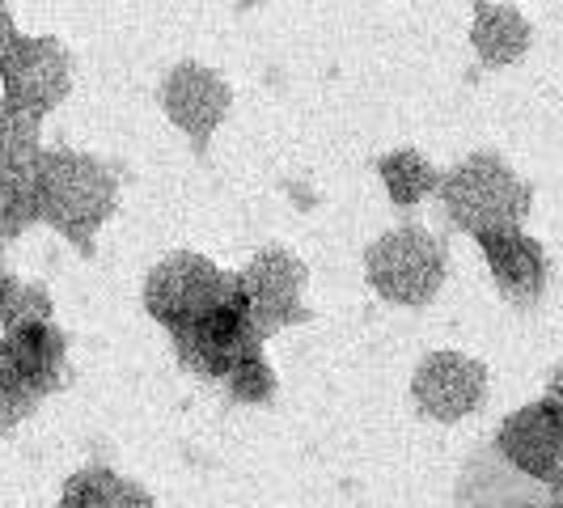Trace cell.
<instances>
[{"instance_id":"obj_2","label":"cell","mask_w":563,"mask_h":508,"mask_svg":"<svg viewBox=\"0 0 563 508\" xmlns=\"http://www.w3.org/2000/svg\"><path fill=\"white\" fill-rule=\"evenodd\" d=\"M437 199L445 221L471 238L521 229L534 208V187L508 166L500 153H471L441 174Z\"/></svg>"},{"instance_id":"obj_10","label":"cell","mask_w":563,"mask_h":508,"mask_svg":"<svg viewBox=\"0 0 563 508\" xmlns=\"http://www.w3.org/2000/svg\"><path fill=\"white\" fill-rule=\"evenodd\" d=\"M487 398V365L466 352H428L411 373V402L423 420L462 423Z\"/></svg>"},{"instance_id":"obj_24","label":"cell","mask_w":563,"mask_h":508,"mask_svg":"<svg viewBox=\"0 0 563 508\" xmlns=\"http://www.w3.org/2000/svg\"><path fill=\"white\" fill-rule=\"evenodd\" d=\"M551 505H555V508H563V487H560V492H555V496H551Z\"/></svg>"},{"instance_id":"obj_14","label":"cell","mask_w":563,"mask_h":508,"mask_svg":"<svg viewBox=\"0 0 563 508\" xmlns=\"http://www.w3.org/2000/svg\"><path fill=\"white\" fill-rule=\"evenodd\" d=\"M534 30L530 18L517 4H500V0H475L471 4V47L479 56L483 68H508L530 52Z\"/></svg>"},{"instance_id":"obj_6","label":"cell","mask_w":563,"mask_h":508,"mask_svg":"<svg viewBox=\"0 0 563 508\" xmlns=\"http://www.w3.org/2000/svg\"><path fill=\"white\" fill-rule=\"evenodd\" d=\"M306 284L310 272L306 263L284 246H263L251 263L238 272V288L242 301L251 310L254 331L263 335V343L272 335H280L288 327L310 322V306H306Z\"/></svg>"},{"instance_id":"obj_5","label":"cell","mask_w":563,"mask_h":508,"mask_svg":"<svg viewBox=\"0 0 563 508\" xmlns=\"http://www.w3.org/2000/svg\"><path fill=\"white\" fill-rule=\"evenodd\" d=\"M169 343H174L178 365L187 368V373H196L199 382H212V386H225L246 361L267 352V343L254 331L251 310L242 301V288H238V297L229 306L212 310L208 318H199L196 327L174 331Z\"/></svg>"},{"instance_id":"obj_20","label":"cell","mask_w":563,"mask_h":508,"mask_svg":"<svg viewBox=\"0 0 563 508\" xmlns=\"http://www.w3.org/2000/svg\"><path fill=\"white\" fill-rule=\"evenodd\" d=\"M221 395H225L229 402H246V407L272 402V398H276V368L267 365V352L238 368L225 386H221Z\"/></svg>"},{"instance_id":"obj_25","label":"cell","mask_w":563,"mask_h":508,"mask_svg":"<svg viewBox=\"0 0 563 508\" xmlns=\"http://www.w3.org/2000/svg\"><path fill=\"white\" fill-rule=\"evenodd\" d=\"M517 508H555V505H517Z\"/></svg>"},{"instance_id":"obj_9","label":"cell","mask_w":563,"mask_h":508,"mask_svg":"<svg viewBox=\"0 0 563 508\" xmlns=\"http://www.w3.org/2000/svg\"><path fill=\"white\" fill-rule=\"evenodd\" d=\"M157 102H162L169 123L203 157L212 136L221 132V123L229 119L233 89H229V81L217 68H208L199 59H178L166 77H162V85H157Z\"/></svg>"},{"instance_id":"obj_7","label":"cell","mask_w":563,"mask_h":508,"mask_svg":"<svg viewBox=\"0 0 563 508\" xmlns=\"http://www.w3.org/2000/svg\"><path fill=\"white\" fill-rule=\"evenodd\" d=\"M73 89V59L68 47L52 34H22L0 64V102L34 119L64 107Z\"/></svg>"},{"instance_id":"obj_15","label":"cell","mask_w":563,"mask_h":508,"mask_svg":"<svg viewBox=\"0 0 563 508\" xmlns=\"http://www.w3.org/2000/svg\"><path fill=\"white\" fill-rule=\"evenodd\" d=\"M56 508H157L141 483L123 479L111 466H81L59 487Z\"/></svg>"},{"instance_id":"obj_22","label":"cell","mask_w":563,"mask_h":508,"mask_svg":"<svg viewBox=\"0 0 563 508\" xmlns=\"http://www.w3.org/2000/svg\"><path fill=\"white\" fill-rule=\"evenodd\" d=\"M22 38V30H18V22H13V13H9V4H0V64H4V56H9V47Z\"/></svg>"},{"instance_id":"obj_12","label":"cell","mask_w":563,"mask_h":508,"mask_svg":"<svg viewBox=\"0 0 563 508\" xmlns=\"http://www.w3.org/2000/svg\"><path fill=\"white\" fill-rule=\"evenodd\" d=\"M0 361L30 395L43 402L47 395H56L64 377H68V335H64L59 322H30L18 331H4L0 335Z\"/></svg>"},{"instance_id":"obj_1","label":"cell","mask_w":563,"mask_h":508,"mask_svg":"<svg viewBox=\"0 0 563 508\" xmlns=\"http://www.w3.org/2000/svg\"><path fill=\"white\" fill-rule=\"evenodd\" d=\"M38 221L52 225L81 254H93V238L119 208V178L107 162L81 148H43L34 162Z\"/></svg>"},{"instance_id":"obj_3","label":"cell","mask_w":563,"mask_h":508,"mask_svg":"<svg viewBox=\"0 0 563 508\" xmlns=\"http://www.w3.org/2000/svg\"><path fill=\"white\" fill-rule=\"evenodd\" d=\"M450 272V246L423 225H395L382 238H373L365 251L368 288L402 310L428 306Z\"/></svg>"},{"instance_id":"obj_21","label":"cell","mask_w":563,"mask_h":508,"mask_svg":"<svg viewBox=\"0 0 563 508\" xmlns=\"http://www.w3.org/2000/svg\"><path fill=\"white\" fill-rule=\"evenodd\" d=\"M34 411H38V398L30 395L26 386L4 368V361H0V437L13 432L18 423H26Z\"/></svg>"},{"instance_id":"obj_19","label":"cell","mask_w":563,"mask_h":508,"mask_svg":"<svg viewBox=\"0 0 563 508\" xmlns=\"http://www.w3.org/2000/svg\"><path fill=\"white\" fill-rule=\"evenodd\" d=\"M43 157V119L0 102V169H30Z\"/></svg>"},{"instance_id":"obj_17","label":"cell","mask_w":563,"mask_h":508,"mask_svg":"<svg viewBox=\"0 0 563 508\" xmlns=\"http://www.w3.org/2000/svg\"><path fill=\"white\" fill-rule=\"evenodd\" d=\"M38 225V183L30 169H0V251Z\"/></svg>"},{"instance_id":"obj_4","label":"cell","mask_w":563,"mask_h":508,"mask_svg":"<svg viewBox=\"0 0 563 508\" xmlns=\"http://www.w3.org/2000/svg\"><path fill=\"white\" fill-rule=\"evenodd\" d=\"M144 313L153 322H162L169 335L196 327L199 318L229 306L238 297V272L217 267L208 254L174 251L162 263H153V272L144 276Z\"/></svg>"},{"instance_id":"obj_13","label":"cell","mask_w":563,"mask_h":508,"mask_svg":"<svg viewBox=\"0 0 563 508\" xmlns=\"http://www.w3.org/2000/svg\"><path fill=\"white\" fill-rule=\"evenodd\" d=\"M457 508H517V505H551V492L517 475L492 445L466 457L457 475Z\"/></svg>"},{"instance_id":"obj_23","label":"cell","mask_w":563,"mask_h":508,"mask_svg":"<svg viewBox=\"0 0 563 508\" xmlns=\"http://www.w3.org/2000/svg\"><path fill=\"white\" fill-rule=\"evenodd\" d=\"M547 398H551V402L563 411V365L551 373V382H547Z\"/></svg>"},{"instance_id":"obj_16","label":"cell","mask_w":563,"mask_h":508,"mask_svg":"<svg viewBox=\"0 0 563 508\" xmlns=\"http://www.w3.org/2000/svg\"><path fill=\"white\" fill-rule=\"evenodd\" d=\"M377 178H382L390 203L402 208V212L420 208L423 199L437 196V187H441V169L432 166L420 148H390V153H382L377 157Z\"/></svg>"},{"instance_id":"obj_8","label":"cell","mask_w":563,"mask_h":508,"mask_svg":"<svg viewBox=\"0 0 563 508\" xmlns=\"http://www.w3.org/2000/svg\"><path fill=\"white\" fill-rule=\"evenodd\" d=\"M492 450L500 453L517 475H526L555 496L563 487V411L547 395L517 407L496 428Z\"/></svg>"},{"instance_id":"obj_18","label":"cell","mask_w":563,"mask_h":508,"mask_svg":"<svg viewBox=\"0 0 563 508\" xmlns=\"http://www.w3.org/2000/svg\"><path fill=\"white\" fill-rule=\"evenodd\" d=\"M30 322H56V301L43 284L22 280L0 263V335Z\"/></svg>"},{"instance_id":"obj_11","label":"cell","mask_w":563,"mask_h":508,"mask_svg":"<svg viewBox=\"0 0 563 508\" xmlns=\"http://www.w3.org/2000/svg\"><path fill=\"white\" fill-rule=\"evenodd\" d=\"M475 246H479L483 263H487V272H492V280L508 306L530 310L542 301L547 280H551V263H547V251L538 238H530L526 229H505V233L475 238Z\"/></svg>"}]
</instances>
